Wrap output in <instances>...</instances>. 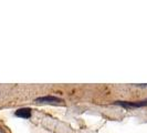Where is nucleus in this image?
Segmentation results:
<instances>
[{"label":"nucleus","mask_w":147,"mask_h":133,"mask_svg":"<svg viewBox=\"0 0 147 133\" xmlns=\"http://www.w3.org/2000/svg\"><path fill=\"white\" fill-rule=\"evenodd\" d=\"M38 102H45V103H58V102H61L62 100L57 98V96H40V98H37Z\"/></svg>","instance_id":"obj_2"},{"label":"nucleus","mask_w":147,"mask_h":133,"mask_svg":"<svg viewBox=\"0 0 147 133\" xmlns=\"http://www.w3.org/2000/svg\"><path fill=\"white\" fill-rule=\"evenodd\" d=\"M116 104H119L124 108H140L146 107L147 101H140V102H126V101H117Z\"/></svg>","instance_id":"obj_1"},{"label":"nucleus","mask_w":147,"mask_h":133,"mask_svg":"<svg viewBox=\"0 0 147 133\" xmlns=\"http://www.w3.org/2000/svg\"><path fill=\"white\" fill-rule=\"evenodd\" d=\"M16 115L19 118L23 119H29L31 117V110L28 108H23V109H19L18 111H16Z\"/></svg>","instance_id":"obj_3"}]
</instances>
